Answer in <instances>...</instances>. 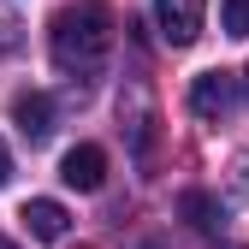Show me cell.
I'll list each match as a JSON object with an SVG mask.
<instances>
[{
  "label": "cell",
  "instance_id": "cell-1",
  "mask_svg": "<svg viewBox=\"0 0 249 249\" xmlns=\"http://www.w3.org/2000/svg\"><path fill=\"white\" fill-rule=\"evenodd\" d=\"M48 53L59 71H77V77H95L113 53V12L83 0V6H59L48 24Z\"/></svg>",
  "mask_w": 249,
  "mask_h": 249
},
{
  "label": "cell",
  "instance_id": "cell-2",
  "mask_svg": "<svg viewBox=\"0 0 249 249\" xmlns=\"http://www.w3.org/2000/svg\"><path fill=\"white\" fill-rule=\"evenodd\" d=\"M119 124H124V137H131L137 160L148 166L154 160V124H160V113H154V89L142 77H131V83L119 89Z\"/></svg>",
  "mask_w": 249,
  "mask_h": 249
},
{
  "label": "cell",
  "instance_id": "cell-3",
  "mask_svg": "<svg viewBox=\"0 0 249 249\" xmlns=\"http://www.w3.org/2000/svg\"><path fill=\"white\" fill-rule=\"evenodd\" d=\"M154 18H160V42L166 48H190L202 36L208 0H154Z\"/></svg>",
  "mask_w": 249,
  "mask_h": 249
},
{
  "label": "cell",
  "instance_id": "cell-4",
  "mask_svg": "<svg viewBox=\"0 0 249 249\" xmlns=\"http://www.w3.org/2000/svg\"><path fill=\"white\" fill-rule=\"evenodd\" d=\"M231 101H237V77H231V71H202V77L190 83V113H196L202 124H220V119L231 113Z\"/></svg>",
  "mask_w": 249,
  "mask_h": 249
},
{
  "label": "cell",
  "instance_id": "cell-5",
  "mask_svg": "<svg viewBox=\"0 0 249 249\" xmlns=\"http://www.w3.org/2000/svg\"><path fill=\"white\" fill-rule=\"evenodd\" d=\"M59 178H66L71 190H101V184H107V148H95V142L66 148V160H59Z\"/></svg>",
  "mask_w": 249,
  "mask_h": 249
},
{
  "label": "cell",
  "instance_id": "cell-6",
  "mask_svg": "<svg viewBox=\"0 0 249 249\" xmlns=\"http://www.w3.org/2000/svg\"><path fill=\"white\" fill-rule=\"evenodd\" d=\"M12 124L24 131V142H48L53 137V101L42 95V89H24V95L12 101Z\"/></svg>",
  "mask_w": 249,
  "mask_h": 249
},
{
  "label": "cell",
  "instance_id": "cell-7",
  "mask_svg": "<svg viewBox=\"0 0 249 249\" xmlns=\"http://www.w3.org/2000/svg\"><path fill=\"white\" fill-rule=\"evenodd\" d=\"M18 220H24V231H30V237H42V243H59V237L71 231V213L59 208V202H48V196L24 202V213H18Z\"/></svg>",
  "mask_w": 249,
  "mask_h": 249
},
{
  "label": "cell",
  "instance_id": "cell-8",
  "mask_svg": "<svg viewBox=\"0 0 249 249\" xmlns=\"http://www.w3.org/2000/svg\"><path fill=\"white\" fill-rule=\"evenodd\" d=\"M178 213H184L190 231H220V226H226V208L213 202L208 190H184V196H178Z\"/></svg>",
  "mask_w": 249,
  "mask_h": 249
},
{
  "label": "cell",
  "instance_id": "cell-9",
  "mask_svg": "<svg viewBox=\"0 0 249 249\" xmlns=\"http://www.w3.org/2000/svg\"><path fill=\"white\" fill-rule=\"evenodd\" d=\"M220 30L226 36H249V0H220Z\"/></svg>",
  "mask_w": 249,
  "mask_h": 249
},
{
  "label": "cell",
  "instance_id": "cell-10",
  "mask_svg": "<svg viewBox=\"0 0 249 249\" xmlns=\"http://www.w3.org/2000/svg\"><path fill=\"white\" fill-rule=\"evenodd\" d=\"M12 48H18V24H12V18H0V53H12Z\"/></svg>",
  "mask_w": 249,
  "mask_h": 249
},
{
  "label": "cell",
  "instance_id": "cell-11",
  "mask_svg": "<svg viewBox=\"0 0 249 249\" xmlns=\"http://www.w3.org/2000/svg\"><path fill=\"white\" fill-rule=\"evenodd\" d=\"M12 178V154H6V142H0V184Z\"/></svg>",
  "mask_w": 249,
  "mask_h": 249
},
{
  "label": "cell",
  "instance_id": "cell-12",
  "mask_svg": "<svg viewBox=\"0 0 249 249\" xmlns=\"http://www.w3.org/2000/svg\"><path fill=\"white\" fill-rule=\"evenodd\" d=\"M0 249H18V243H6V237H0Z\"/></svg>",
  "mask_w": 249,
  "mask_h": 249
},
{
  "label": "cell",
  "instance_id": "cell-13",
  "mask_svg": "<svg viewBox=\"0 0 249 249\" xmlns=\"http://www.w3.org/2000/svg\"><path fill=\"white\" fill-rule=\"evenodd\" d=\"M231 249H249V243H231Z\"/></svg>",
  "mask_w": 249,
  "mask_h": 249
}]
</instances>
